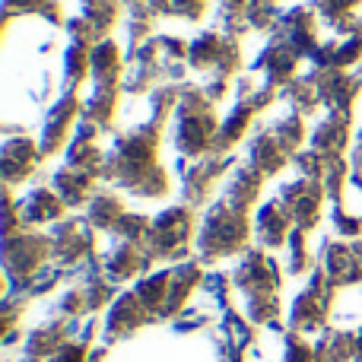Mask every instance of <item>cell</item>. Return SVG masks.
I'll use <instances>...</instances> for the list:
<instances>
[{
  "mask_svg": "<svg viewBox=\"0 0 362 362\" xmlns=\"http://www.w3.org/2000/svg\"><path fill=\"white\" fill-rule=\"evenodd\" d=\"M286 362H312V350L299 337H289L286 344Z\"/></svg>",
  "mask_w": 362,
  "mask_h": 362,
  "instance_id": "cell-1",
  "label": "cell"
},
{
  "mask_svg": "<svg viewBox=\"0 0 362 362\" xmlns=\"http://www.w3.org/2000/svg\"><path fill=\"white\" fill-rule=\"evenodd\" d=\"M54 362H83V346H64V350H57Z\"/></svg>",
  "mask_w": 362,
  "mask_h": 362,
  "instance_id": "cell-2",
  "label": "cell"
},
{
  "mask_svg": "<svg viewBox=\"0 0 362 362\" xmlns=\"http://www.w3.org/2000/svg\"><path fill=\"white\" fill-rule=\"evenodd\" d=\"M353 356L362 359V331L356 334V340H353Z\"/></svg>",
  "mask_w": 362,
  "mask_h": 362,
  "instance_id": "cell-3",
  "label": "cell"
}]
</instances>
